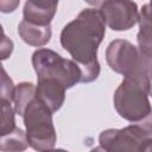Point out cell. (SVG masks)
Here are the masks:
<instances>
[{
	"label": "cell",
	"instance_id": "52a82bcc",
	"mask_svg": "<svg viewBox=\"0 0 152 152\" xmlns=\"http://www.w3.org/2000/svg\"><path fill=\"white\" fill-rule=\"evenodd\" d=\"M106 25L113 31H127L139 20L138 5L133 1L108 0L96 4Z\"/></svg>",
	"mask_w": 152,
	"mask_h": 152
},
{
	"label": "cell",
	"instance_id": "e0dca14e",
	"mask_svg": "<svg viewBox=\"0 0 152 152\" xmlns=\"http://www.w3.org/2000/svg\"><path fill=\"white\" fill-rule=\"evenodd\" d=\"M140 152H152V138L151 139H147L142 142L141 145V148H140Z\"/></svg>",
	"mask_w": 152,
	"mask_h": 152
},
{
	"label": "cell",
	"instance_id": "9c48e42d",
	"mask_svg": "<svg viewBox=\"0 0 152 152\" xmlns=\"http://www.w3.org/2000/svg\"><path fill=\"white\" fill-rule=\"evenodd\" d=\"M58 2L57 1H33L28 0L24 5L23 15L25 21L48 26L53 19L57 11Z\"/></svg>",
	"mask_w": 152,
	"mask_h": 152
},
{
	"label": "cell",
	"instance_id": "8992f818",
	"mask_svg": "<svg viewBox=\"0 0 152 152\" xmlns=\"http://www.w3.org/2000/svg\"><path fill=\"white\" fill-rule=\"evenodd\" d=\"M108 66L125 76L134 72H146L152 76V57L144 55L138 46L126 39H115L106 49Z\"/></svg>",
	"mask_w": 152,
	"mask_h": 152
},
{
	"label": "cell",
	"instance_id": "7c38bea8",
	"mask_svg": "<svg viewBox=\"0 0 152 152\" xmlns=\"http://www.w3.org/2000/svg\"><path fill=\"white\" fill-rule=\"evenodd\" d=\"M28 146L26 132L15 127L6 135H1L0 150L1 152H24Z\"/></svg>",
	"mask_w": 152,
	"mask_h": 152
},
{
	"label": "cell",
	"instance_id": "ac0fdd59",
	"mask_svg": "<svg viewBox=\"0 0 152 152\" xmlns=\"http://www.w3.org/2000/svg\"><path fill=\"white\" fill-rule=\"evenodd\" d=\"M43 152H68L63 148H51V150H46V151H43Z\"/></svg>",
	"mask_w": 152,
	"mask_h": 152
},
{
	"label": "cell",
	"instance_id": "2e32d148",
	"mask_svg": "<svg viewBox=\"0 0 152 152\" xmlns=\"http://www.w3.org/2000/svg\"><path fill=\"white\" fill-rule=\"evenodd\" d=\"M12 50H13V43L12 40H10L5 33H2V43H1V59H6L11 53H12Z\"/></svg>",
	"mask_w": 152,
	"mask_h": 152
},
{
	"label": "cell",
	"instance_id": "ffe728a7",
	"mask_svg": "<svg viewBox=\"0 0 152 152\" xmlns=\"http://www.w3.org/2000/svg\"><path fill=\"white\" fill-rule=\"evenodd\" d=\"M147 8H148V12H150V14H151V17H152V1L147 2Z\"/></svg>",
	"mask_w": 152,
	"mask_h": 152
},
{
	"label": "cell",
	"instance_id": "4fadbf2b",
	"mask_svg": "<svg viewBox=\"0 0 152 152\" xmlns=\"http://www.w3.org/2000/svg\"><path fill=\"white\" fill-rule=\"evenodd\" d=\"M36 97V86L31 82H21L17 84L14 93V110L17 114H24L28 103Z\"/></svg>",
	"mask_w": 152,
	"mask_h": 152
},
{
	"label": "cell",
	"instance_id": "8fae6325",
	"mask_svg": "<svg viewBox=\"0 0 152 152\" xmlns=\"http://www.w3.org/2000/svg\"><path fill=\"white\" fill-rule=\"evenodd\" d=\"M139 31L137 34V42L139 50L152 57V17L148 12L147 4H145L139 12Z\"/></svg>",
	"mask_w": 152,
	"mask_h": 152
},
{
	"label": "cell",
	"instance_id": "3957f363",
	"mask_svg": "<svg viewBox=\"0 0 152 152\" xmlns=\"http://www.w3.org/2000/svg\"><path fill=\"white\" fill-rule=\"evenodd\" d=\"M52 114L53 113L37 97L28 103L23 114L28 146L34 151L43 152L51 150L56 144L57 135Z\"/></svg>",
	"mask_w": 152,
	"mask_h": 152
},
{
	"label": "cell",
	"instance_id": "44dd1931",
	"mask_svg": "<svg viewBox=\"0 0 152 152\" xmlns=\"http://www.w3.org/2000/svg\"><path fill=\"white\" fill-rule=\"evenodd\" d=\"M150 96L152 97V77H151V84H150Z\"/></svg>",
	"mask_w": 152,
	"mask_h": 152
},
{
	"label": "cell",
	"instance_id": "ba28073f",
	"mask_svg": "<svg viewBox=\"0 0 152 152\" xmlns=\"http://www.w3.org/2000/svg\"><path fill=\"white\" fill-rule=\"evenodd\" d=\"M64 86L52 78H38L36 86V97L42 101L52 113L61 109L65 100Z\"/></svg>",
	"mask_w": 152,
	"mask_h": 152
},
{
	"label": "cell",
	"instance_id": "5b68a950",
	"mask_svg": "<svg viewBox=\"0 0 152 152\" xmlns=\"http://www.w3.org/2000/svg\"><path fill=\"white\" fill-rule=\"evenodd\" d=\"M152 138V112L124 128H108L100 133L99 142L106 152H140L145 140Z\"/></svg>",
	"mask_w": 152,
	"mask_h": 152
},
{
	"label": "cell",
	"instance_id": "277c9868",
	"mask_svg": "<svg viewBox=\"0 0 152 152\" xmlns=\"http://www.w3.org/2000/svg\"><path fill=\"white\" fill-rule=\"evenodd\" d=\"M32 65L38 78H52L61 82L65 89L82 83V70L72 61L63 58L50 49H38L32 55Z\"/></svg>",
	"mask_w": 152,
	"mask_h": 152
},
{
	"label": "cell",
	"instance_id": "7a4b0ae2",
	"mask_svg": "<svg viewBox=\"0 0 152 152\" xmlns=\"http://www.w3.org/2000/svg\"><path fill=\"white\" fill-rule=\"evenodd\" d=\"M151 77L146 72H134L124 77L113 96L114 108L122 119L133 124L152 112L148 100Z\"/></svg>",
	"mask_w": 152,
	"mask_h": 152
},
{
	"label": "cell",
	"instance_id": "30bf717a",
	"mask_svg": "<svg viewBox=\"0 0 152 152\" xmlns=\"http://www.w3.org/2000/svg\"><path fill=\"white\" fill-rule=\"evenodd\" d=\"M18 33L23 42L31 46H44L51 39V25L40 26L25 20H21L18 25Z\"/></svg>",
	"mask_w": 152,
	"mask_h": 152
},
{
	"label": "cell",
	"instance_id": "5bb4252c",
	"mask_svg": "<svg viewBox=\"0 0 152 152\" xmlns=\"http://www.w3.org/2000/svg\"><path fill=\"white\" fill-rule=\"evenodd\" d=\"M14 113H15V110L12 108L11 102L1 100V129H0V135H6L17 127L15 126V120H14Z\"/></svg>",
	"mask_w": 152,
	"mask_h": 152
},
{
	"label": "cell",
	"instance_id": "9a60e30c",
	"mask_svg": "<svg viewBox=\"0 0 152 152\" xmlns=\"http://www.w3.org/2000/svg\"><path fill=\"white\" fill-rule=\"evenodd\" d=\"M15 87L12 78L6 74L5 68H1V100L12 102L14 100Z\"/></svg>",
	"mask_w": 152,
	"mask_h": 152
},
{
	"label": "cell",
	"instance_id": "d6986e66",
	"mask_svg": "<svg viewBox=\"0 0 152 152\" xmlns=\"http://www.w3.org/2000/svg\"><path fill=\"white\" fill-rule=\"evenodd\" d=\"M90 152H106L101 146H97V147H94V148H91L90 150Z\"/></svg>",
	"mask_w": 152,
	"mask_h": 152
},
{
	"label": "cell",
	"instance_id": "6da1fadb",
	"mask_svg": "<svg viewBox=\"0 0 152 152\" xmlns=\"http://www.w3.org/2000/svg\"><path fill=\"white\" fill-rule=\"evenodd\" d=\"M106 34V23L99 8L88 7L68 23L59 36L62 48L70 53L82 70V83L95 81L100 75L97 50Z\"/></svg>",
	"mask_w": 152,
	"mask_h": 152
}]
</instances>
